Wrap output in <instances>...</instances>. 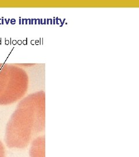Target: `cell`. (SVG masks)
I'll return each instance as SVG.
<instances>
[{
    "label": "cell",
    "instance_id": "cell-1",
    "mask_svg": "<svg viewBox=\"0 0 139 157\" xmlns=\"http://www.w3.org/2000/svg\"><path fill=\"white\" fill-rule=\"evenodd\" d=\"M45 129V95H32L20 103L6 132V144L24 148Z\"/></svg>",
    "mask_w": 139,
    "mask_h": 157
},
{
    "label": "cell",
    "instance_id": "cell-2",
    "mask_svg": "<svg viewBox=\"0 0 139 157\" xmlns=\"http://www.w3.org/2000/svg\"><path fill=\"white\" fill-rule=\"evenodd\" d=\"M30 157H45V136H41L32 141L30 150Z\"/></svg>",
    "mask_w": 139,
    "mask_h": 157
},
{
    "label": "cell",
    "instance_id": "cell-3",
    "mask_svg": "<svg viewBox=\"0 0 139 157\" xmlns=\"http://www.w3.org/2000/svg\"><path fill=\"white\" fill-rule=\"evenodd\" d=\"M0 157H6L5 148L1 141H0Z\"/></svg>",
    "mask_w": 139,
    "mask_h": 157
}]
</instances>
